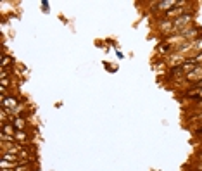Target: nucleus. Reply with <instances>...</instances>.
I'll return each instance as SVG.
<instances>
[{
	"instance_id": "obj_9",
	"label": "nucleus",
	"mask_w": 202,
	"mask_h": 171,
	"mask_svg": "<svg viewBox=\"0 0 202 171\" xmlns=\"http://www.w3.org/2000/svg\"><path fill=\"white\" fill-rule=\"evenodd\" d=\"M14 138H17V140H26V133H23V131H16Z\"/></svg>"
},
{
	"instance_id": "obj_10",
	"label": "nucleus",
	"mask_w": 202,
	"mask_h": 171,
	"mask_svg": "<svg viewBox=\"0 0 202 171\" xmlns=\"http://www.w3.org/2000/svg\"><path fill=\"white\" fill-rule=\"evenodd\" d=\"M200 157H202V155H200Z\"/></svg>"
},
{
	"instance_id": "obj_4",
	"label": "nucleus",
	"mask_w": 202,
	"mask_h": 171,
	"mask_svg": "<svg viewBox=\"0 0 202 171\" xmlns=\"http://www.w3.org/2000/svg\"><path fill=\"white\" fill-rule=\"evenodd\" d=\"M2 130H4V133H5V135H11V137H14V135H16V130H14V126H12V124H4V126H2Z\"/></svg>"
},
{
	"instance_id": "obj_8",
	"label": "nucleus",
	"mask_w": 202,
	"mask_h": 171,
	"mask_svg": "<svg viewBox=\"0 0 202 171\" xmlns=\"http://www.w3.org/2000/svg\"><path fill=\"white\" fill-rule=\"evenodd\" d=\"M178 14H181V9H178V7H176V9H173V11H169V12H168V16H169V17L178 16Z\"/></svg>"
},
{
	"instance_id": "obj_3",
	"label": "nucleus",
	"mask_w": 202,
	"mask_h": 171,
	"mask_svg": "<svg viewBox=\"0 0 202 171\" xmlns=\"http://www.w3.org/2000/svg\"><path fill=\"white\" fill-rule=\"evenodd\" d=\"M190 19H192V16H183V17H178V19H176V21L173 23V26H175V28H181L183 24H186V23L190 21Z\"/></svg>"
},
{
	"instance_id": "obj_2",
	"label": "nucleus",
	"mask_w": 202,
	"mask_h": 171,
	"mask_svg": "<svg viewBox=\"0 0 202 171\" xmlns=\"http://www.w3.org/2000/svg\"><path fill=\"white\" fill-rule=\"evenodd\" d=\"M192 69H195V61H193V59L186 61V62H183V64H181V71H185V73H188V71H190V73H192Z\"/></svg>"
},
{
	"instance_id": "obj_1",
	"label": "nucleus",
	"mask_w": 202,
	"mask_h": 171,
	"mask_svg": "<svg viewBox=\"0 0 202 171\" xmlns=\"http://www.w3.org/2000/svg\"><path fill=\"white\" fill-rule=\"evenodd\" d=\"M16 106H17V100L14 99V97H9V99L5 97V99L2 100V107H4V109H11V107L14 109Z\"/></svg>"
},
{
	"instance_id": "obj_6",
	"label": "nucleus",
	"mask_w": 202,
	"mask_h": 171,
	"mask_svg": "<svg viewBox=\"0 0 202 171\" xmlns=\"http://www.w3.org/2000/svg\"><path fill=\"white\" fill-rule=\"evenodd\" d=\"M11 62H12L11 57H9V55H4V59H2V69H5L7 66L11 64Z\"/></svg>"
},
{
	"instance_id": "obj_5",
	"label": "nucleus",
	"mask_w": 202,
	"mask_h": 171,
	"mask_svg": "<svg viewBox=\"0 0 202 171\" xmlns=\"http://www.w3.org/2000/svg\"><path fill=\"white\" fill-rule=\"evenodd\" d=\"M157 5H161V9L168 11V9H169V5H176V2H159Z\"/></svg>"
},
{
	"instance_id": "obj_7",
	"label": "nucleus",
	"mask_w": 202,
	"mask_h": 171,
	"mask_svg": "<svg viewBox=\"0 0 202 171\" xmlns=\"http://www.w3.org/2000/svg\"><path fill=\"white\" fill-rule=\"evenodd\" d=\"M14 123H16V126H17L19 130H23V128H24V121H23L21 118H16V119H14Z\"/></svg>"
}]
</instances>
